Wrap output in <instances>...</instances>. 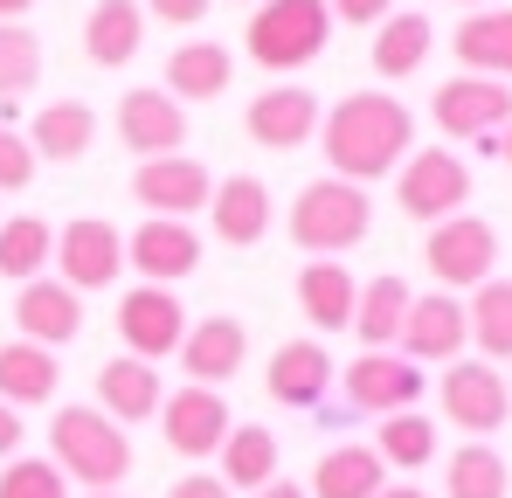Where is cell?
<instances>
[{"mask_svg":"<svg viewBox=\"0 0 512 498\" xmlns=\"http://www.w3.org/2000/svg\"><path fill=\"white\" fill-rule=\"evenodd\" d=\"M319 153L333 166V180H388L395 166L416 153V118L395 90H353L319 118Z\"/></svg>","mask_w":512,"mask_h":498,"instance_id":"cell-1","label":"cell"},{"mask_svg":"<svg viewBox=\"0 0 512 498\" xmlns=\"http://www.w3.org/2000/svg\"><path fill=\"white\" fill-rule=\"evenodd\" d=\"M49 464L63 478H77L84 492H118L132 478V436L97 409V402H70L49 422Z\"/></svg>","mask_w":512,"mask_h":498,"instance_id":"cell-2","label":"cell"},{"mask_svg":"<svg viewBox=\"0 0 512 498\" xmlns=\"http://www.w3.org/2000/svg\"><path fill=\"white\" fill-rule=\"evenodd\" d=\"M326 42H333V14H326V0H263V7L250 14V28H243L250 63H263L270 77H291V70L319 63Z\"/></svg>","mask_w":512,"mask_h":498,"instance_id":"cell-3","label":"cell"},{"mask_svg":"<svg viewBox=\"0 0 512 498\" xmlns=\"http://www.w3.org/2000/svg\"><path fill=\"white\" fill-rule=\"evenodd\" d=\"M367 229H374V201H367V187H353V180L319 173V180H305L298 201H291V243L305 249V256H340V249L367 243Z\"/></svg>","mask_w":512,"mask_h":498,"instance_id":"cell-4","label":"cell"},{"mask_svg":"<svg viewBox=\"0 0 512 498\" xmlns=\"http://www.w3.org/2000/svg\"><path fill=\"white\" fill-rule=\"evenodd\" d=\"M423 263L429 277H436V291H478L485 277H499V229L485 222V215H450V222H436L423 243Z\"/></svg>","mask_w":512,"mask_h":498,"instance_id":"cell-5","label":"cell"},{"mask_svg":"<svg viewBox=\"0 0 512 498\" xmlns=\"http://www.w3.org/2000/svg\"><path fill=\"white\" fill-rule=\"evenodd\" d=\"M395 201H402V215L409 222H450V215H464V201H471V166L457 160V153H443V146H416L409 160L395 166Z\"/></svg>","mask_w":512,"mask_h":498,"instance_id":"cell-6","label":"cell"},{"mask_svg":"<svg viewBox=\"0 0 512 498\" xmlns=\"http://www.w3.org/2000/svg\"><path fill=\"white\" fill-rule=\"evenodd\" d=\"M125 270V236L104 222V215H77L56 229V277L84 298V291H111Z\"/></svg>","mask_w":512,"mask_h":498,"instance_id":"cell-7","label":"cell"},{"mask_svg":"<svg viewBox=\"0 0 512 498\" xmlns=\"http://www.w3.org/2000/svg\"><path fill=\"white\" fill-rule=\"evenodd\" d=\"M443 415H450L471 443H485L492 429H506V422H512L506 374L485 367V360H450V367H443Z\"/></svg>","mask_w":512,"mask_h":498,"instance_id":"cell-8","label":"cell"},{"mask_svg":"<svg viewBox=\"0 0 512 498\" xmlns=\"http://www.w3.org/2000/svg\"><path fill=\"white\" fill-rule=\"evenodd\" d=\"M229 429H236V415L222 402V388H173L167 402H160V436H167L173 457H187V464H201V457H215L222 443H229Z\"/></svg>","mask_w":512,"mask_h":498,"instance_id":"cell-9","label":"cell"},{"mask_svg":"<svg viewBox=\"0 0 512 498\" xmlns=\"http://www.w3.org/2000/svg\"><path fill=\"white\" fill-rule=\"evenodd\" d=\"M187 305L173 298L167 284H139V291H125L118 298V339H125V353L132 360H167V353H180V339H187Z\"/></svg>","mask_w":512,"mask_h":498,"instance_id":"cell-10","label":"cell"},{"mask_svg":"<svg viewBox=\"0 0 512 498\" xmlns=\"http://www.w3.org/2000/svg\"><path fill=\"white\" fill-rule=\"evenodd\" d=\"M132 201L160 222H187L215 201V173L194 160V153H173V160H139L132 173Z\"/></svg>","mask_w":512,"mask_h":498,"instance_id":"cell-11","label":"cell"},{"mask_svg":"<svg viewBox=\"0 0 512 498\" xmlns=\"http://www.w3.org/2000/svg\"><path fill=\"white\" fill-rule=\"evenodd\" d=\"M429 118L443 139H499L512 125V90L492 77H450L429 97Z\"/></svg>","mask_w":512,"mask_h":498,"instance_id":"cell-12","label":"cell"},{"mask_svg":"<svg viewBox=\"0 0 512 498\" xmlns=\"http://www.w3.org/2000/svg\"><path fill=\"white\" fill-rule=\"evenodd\" d=\"M319 118H326V104H319L305 83L256 90L250 111H243V125H250V139L263 153H298V146H312V139H319Z\"/></svg>","mask_w":512,"mask_h":498,"instance_id":"cell-13","label":"cell"},{"mask_svg":"<svg viewBox=\"0 0 512 498\" xmlns=\"http://www.w3.org/2000/svg\"><path fill=\"white\" fill-rule=\"evenodd\" d=\"M423 402V367L402 353H360L346 367V409L353 415H402Z\"/></svg>","mask_w":512,"mask_h":498,"instance_id":"cell-14","label":"cell"},{"mask_svg":"<svg viewBox=\"0 0 512 498\" xmlns=\"http://www.w3.org/2000/svg\"><path fill=\"white\" fill-rule=\"evenodd\" d=\"M118 139L139 160H173L187 146V104H173L167 90H125L118 97Z\"/></svg>","mask_w":512,"mask_h":498,"instance_id":"cell-15","label":"cell"},{"mask_svg":"<svg viewBox=\"0 0 512 498\" xmlns=\"http://www.w3.org/2000/svg\"><path fill=\"white\" fill-rule=\"evenodd\" d=\"M84 332V298L63 284V277H35V284H21L14 291V339H28V346H70Z\"/></svg>","mask_w":512,"mask_h":498,"instance_id":"cell-16","label":"cell"},{"mask_svg":"<svg viewBox=\"0 0 512 498\" xmlns=\"http://www.w3.org/2000/svg\"><path fill=\"white\" fill-rule=\"evenodd\" d=\"M243 360H250V332H243V319H229V312L194 319L187 339H180V374H187L194 388H222V381H236Z\"/></svg>","mask_w":512,"mask_h":498,"instance_id":"cell-17","label":"cell"},{"mask_svg":"<svg viewBox=\"0 0 512 498\" xmlns=\"http://www.w3.org/2000/svg\"><path fill=\"white\" fill-rule=\"evenodd\" d=\"M402 360H464V346H471V326H464V298H450V291H429L409 305V319H402Z\"/></svg>","mask_w":512,"mask_h":498,"instance_id":"cell-18","label":"cell"},{"mask_svg":"<svg viewBox=\"0 0 512 498\" xmlns=\"http://www.w3.org/2000/svg\"><path fill=\"white\" fill-rule=\"evenodd\" d=\"M125 263L146 277V284H180V277H194L201 270V236L187 229V222H160V215H146L132 236H125Z\"/></svg>","mask_w":512,"mask_h":498,"instance_id":"cell-19","label":"cell"},{"mask_svg":"<svg viewBox=\"0 0 512 498\" xmlns=\"http://www.w3.org/2000/svg\"><path fill=\"white\" fill-rule=\"evenodd\" d=\"M263 388L277 409H326V388H333V353L319 339H284L263 367Z\"/></svg>","mask_w":512,"mask_h":498,"instance_id":"cell-20","label":"cell"},{"mask_svg":"<svg viewBox=\"0 0 512 498\" xmlns=\"http://www.w3.org/2000/svg\"><path fill=\"white\" fill-rule=\"evenodd\" d=\"M160 402H167L160 367H146V360H132V353H118V360L97 367V409L111 415L118 429H125V422H153Z\"/></svg>","mask_w":512,"mask_h":498,"instance_id":"cell-21","label":"cell"},{"mask_svg":"<svg viewBox=\"0 0 512 498\" xmlns=\"http://www.w3.org/2000/svg\"><path fill=\"white\" fill-rule=\"evenodd\" d=\"M464 77H492V83H512V7H478L457 21L450 35Z\"/></svg>","mask_w":512,"mask_h":498,"instance_id":"cell-22","label":"cell"},{"mask_svg":"<svg viewBox=\"0 0 512 498\" xmlns=\"http://www.w3.org/2000/svg\"><path fill=\"white\" fill-rule=\"evenodd\" d=\"M208 222H215V236L229 249H250L270 236V187L256 180V173H229L222 187H215V201H208Z\"/></svg>","mask_w":512,"mask_h":498,"instance_id":"cell-23","label":"cell"},{"mask_svg":"<svg viewBox=\"0 0 512 498\" xmlns=\"http://www.w3.org/2000/svg\"><path fill=\"white\" fill-rule=\"evenodd\" d=\"M146 49V7L139 0H97L84 14V56L97 70H125Z\"/></svg>","mask_w":512,"mask_h":498,"instance_id":"cell-24","label":"cell"},{"mask_svg":"<svg viewBox=\"0 0 512 498\" xmlns=\"http://www.w3.org/2000/svg\"><path fill=\"white\" fill-rule=\"evenodd\" d=\"M353 305H360V284H353V270L340 256H312L298 270V312L319 332H346L353 326Z\"/></svg>","mask_w":512,"mask_h":498,"instance_id":"cell-25","label":"cell"},{"mask_svg":"<svg viewBox=\"0 0 512 498\" xmlns=\"http://www.w3.org/2000/svg\"><path fill=\"white\" fill-rule=\"evenodd\" d=\"M28 146H35V160H84L90 146H97V111H90L84 97H56V104H42L35 111V125H28Z\"/></svg>","mask_w":512,"mask_h":498,"instance_id":"cell-26","label":"cell"},{"mask_svg":"<svg viewBox=\"0 0 512 498\" xmlns=\"http://www.w3.org/2000/svg\"><path fill=\"white\" fill-rule=\"evenodd\" d=\"M56 381H63V367H56L49 346L0 339V402H7V409H42V402H56Z\"/></svg>","mask_w":512,"mask_h":498,"instance_id":"cell-27","label":"cell"},{"mask_svg":"<svg viewBox=\"0 0 512 498\" xmlns=\"http://www.w3.org/2000/svg\"><path fill=\"white\" fill-rule=\"evenodd\" d=\"M388 485V464L374 457V443H333L319 464H312V498H381Z\"/></svg>","mask_w":512,"mask_h":498,"instance_id":"cell-28","label":"cell"},{"mask_svg":"<svg viewBox=\"0 0 512 498\" xmlns=\"http://www.w3.org/2000/svg\"><path fill=\"white\" fill-rule=\"evenodd\" d=\"M409 305H416V291H409L395 270L367 277V284H360V305H353V332H360V346H367V353H388V346L402 339Z\"/></svg>","mask_w":512,"mask_h":498,"instance_id":"cell-29","label":"cell"},{"mask_svg":"<svg viewBox=\"0 0 512 498\" xmlns=\"http://www.w3.org/2000/svg\"><path fill=\"white\" fill-rule=\"evenodd\" d=\"M229 77H236V56L222 42H180L167 56V83L160 90H167L173 104H201V97H222Z\"/></svg>","mask_w":512,"mask_h":498,"instance_id":"cell-30","label":"cell"},{"mask_svg":"<svg viewBox=\"0 0 512 498\" xmlns=\"http://www.w3.org/2000/svg\"><path fill=\"white\" fill-rule=\"evenodd\" d=\"M464 326H471V346H478L485 367L512 360V277H485L464 298Z\"/></svg>","mask_w":512,"mask_h":498,"instance_id":"cell-31","label":"cell"},{"mask_svg":"<svg viewBox=\"0 0 512 498\" xmlns=\"http://www.w3.org/2000/svg\"><path fill=\"white\" fill-rule=\"evenodd\" d=\"M215 457H222V471H215V478H222L229 492H263V485L277 478V436H270L263 422H236V429H229V443H222Z\"/></svg>","mask_w":512,"mask_h":498,"instance_id":"cell-32","label":"cell"},{"mask_svg":"<svg viewBox=\"0 0 512 498\" xmlns=\"http://www.w3.org/2000/svg\"><path fill=\"white\" fill-rule=\"evenodd\" d=\"M429 42H436V28H429V14H388L381 21V35H374V77H388V83H402V77H416L429 63Z\"/></svg>","mask_w":512,"mask_h":498,"instance_id":"cell-33","label":"cell"},{"mask_svg":"<svg viewBox=\"0 0 512 498\" xmlns=\"http://www.w3.org/2000/svg\"><path fill=\"white\" fill-rule=\"evenodd\" d=\"M49 263H56V229H49L42 215H14V222H0V277L35 284Z\"/></svg>","mask_w":512,"mask_h":498,"instance_id":"cell-34","label":"cell"},{"mask_svg":"<svg viewBox=\"0 0 512 498\" xmlns=\"http://www.w3.org/2000/svg\"><path fill=\"white\" fill-rule=\"evenodd\" d=\"M506 492H512V471H506V457H499L492 443L450 450V464H443V498H506Z\"/></svg>","mask_w":512,"mask_h":498,"instance_id":"cell-35","label":"cell"},{"mask_svg":"<svg viewBox=\"0 0 512 498\" xmlns=\"http://www.w3.org/2000/svg\"><path fill=\"white\" fill-rule=\"evenodd\" d=\"M374 457L395 464V471H423L429 457H436V422L416 415V409L381 415V429H374Z\"/></svg>","mask_w":512,"mask_h":498,"instance_id":"cell-36","label":"cell"},{"mask_svg":"<svg viewBox=\"0 0 512 498\" xmlns=\"http://www.w3.org/2000/svg\"><path fill=\"white\" fill-rule=\"evenodd\" d=\"M42 83V35L28 21H0V97H21Z\"/></svg>","mask_w":512,"mask_h":498,"instance_id":"cell-37","label":"cell"},{"mask_svg":"<svg viewBox=\"0 0 512 498\" xmlns=\"http://www.w3.org/2000/svg\"><path fill=\"white\" fill-rule=\"evenodd\" d=\"M0 498H70V478H63L49 457H7Z\"/></svg>","mask_w":512,"mask_h":498,"instance_id":"cell-38","label":"cell"},{"mask_svg":"<svg viewBox=\"0 0 512 498\" xmlns=\"http://www.w3.org/2000/svg\"><path fill=\"white\" fill-rule=\"evenodd\" d=\"M35 146H28V132H14V125H0V194H21L28 180H35Z\"/></svg>","mask_w":512,"mask_h":498,"instance_id":"cell-39","label":"cell"},{"mask_svg":"<svg viewBox=\"0 0 512 498\" xmlns=\"http://www.w3.org/2000/svg\"><path fill=\"white\" fill-rule=\"evenodd\" d=\"M139 7H146V21H167V28H201L215 0H139Z\"/></svg>","mask_w":512,"mask_h":498,"instance_id":"cell-40","label":"cell"},{"mask_svg":"<svg viewBox=\"0 0 512 498\" xmlns=\"http://www.w3.org/2000/svg\"><path fill=\"white\" fill-rule=\"evenodd\" d=\"M326 14L346 21V28H381L395 14V0H326Z\"/></svg>","mask_w":512,"mask_h":498,"instance_id":"cell-41","label":"cell"},{"mask_svg":"<svg viewBox=\"0 0 512 498\" xmlns=\"http://www.w3.org/2000/svg\"><path fill=\"white\" fill-rule=\"evenodd\" d=\"M167 498H236V492H229L215 471H187V478H173V485H167Z\"/></svg>","mask_w":512,"mask_h":498,"instance_id":"cell-42","label":"cell"},{"mask_svg":"<svg viewBox=\"0 0 512 498\" xmlns=\"http://www.w3.org/2000/svg\"><path fill=\"white\" fill-rule=\"evenodd\" d=\"M21 436H28L21 409H7V402H0V457H21Z\"/></svg>","mask_w":512,"mask_h":498,"instance_id":"cell-43","label":"cell"},{"mask_svg":"<svg viewBox=\"0 0 512 498\" xmlns=\"http://www.w3.org/2000/svg\"><path fill=\"white\" fill-rule=\"evenodd\" d=\"M250 498H312V492H305V485H291V478H270V485L250 492Z\"/></svg>","mask_w":512,"mask_h":498,"instance_id":"cell-44","label":"cell"},{"mask_svg":"<svg viewBox=\"0 0 512 498\" xmlns=\"http://www.w3.org/2000/svg\"><path fill=\"white\" fill-rule=\"evenodd\" d=\"M485 153H499V160L512 166V125H506V132H499V139H485Z\"/></svg>","mask_w":512,"mask_h":498,"instance_id":"cell-45","label":"cell"},{"mask_svg":"<svg viewBox=\"0 0 512 498\" xmlns=\"http://www.w3.org/2000/svg\"><path fill=\"white\" fill-rule=\"evenodd\" d=\"M28 7H35V0H0V21H21Z\"/></svg>","mask_w":512,"mask_h":498,"instance_id":"cell-46","label":"cell"},{"mask_svg":"<svg viewBox=\"0 0 512 498\" xmlns=\"http://www.w3.org/2000/svg\"><path fill=\"white\" fill-rule=\"evenodd\" d=\"M381 498H429L423 485H381Z\"/></svg>","mask_w":512,"mask_h":498,"instance_id":"cell-47","label":"cell"},{"mask_svg":"<svg viewBox=\"0 0 512 498\" xmlns=\"http://www.w3.org/2000/svg\"><path fill=\"white\" fill-rule=\"evenodd\" d=\"M84 498H125V492H84Z\"/></svg>","mask_w":512,"mask_h":498,"instance_id":"cell-48","label":"cell"},{"mask_svg":"<svg viewBox=\"0 0 512 498\" xmlns=\"http://www.w3.org/2000/svg\"><path fill=\"white\" fill-rule=\"evenodd\" d=\"M464 7H471V14H478V7H492V0H464Z\"/></svg>","mask_w":512,"mask_h":498,"instance_id":"cell-49","label":"cell"},{"mask_svg":"<svg viewBox=\"0 0 512 498\" xmlns=\"http://www.w3.org/2000/svg\"><path fill=\"white\" fill-rule=\"evenodd\" d=\"M250 7H263V0H250Z\"/></svg>","mask_w":512,"mask_h":498,"instance_id":"cell-50","label":"cell"},{"mask_svg":"<svg viewBox=\"0 0 512 498\" xmlns=\"http://www.w3.org/2000/svg\"><path fill=\"white\" fill-rule=\"evenodd\" d=\"M506 388H512V381H506Z\"/></svg>","mask_w":512,"mask_h":498,"instance_id":"cell-51","label":"cell"}]
</instances>
